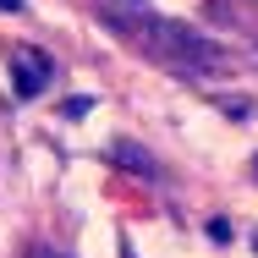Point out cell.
<instances>
[{"instance_id": "obj_1", "label": "cell", "mask_w": 258, "mask_h": 258, "mask_svg": "<svg viewBox=\"0 0 258 258\" xmlns=\"http://www.w3.org/2000/svg\"><path fill=\"white\" fill-rule=\"evenodd\" d=\"M104 28H115L126 44L159 60V66H176V72H220L225 66V50L209 44L204 33H192L187 22H170V17H154L149 6L143 11H104Z\"/></svg>"}, {"instance_id": "obj_2", "label": "cell", "mask_w": 258, "mask_h": 258, "mask_svg": "<svg viewBox=\"0 0 258 258\" xmlns=\"http://www.w3.org/2000/svg\"><path fill=\"white\" fill-rule=\"evenodd\" d=\"M50 77H55V60L44 50H33V44L11 50V88H17V99H39L50 88Z\"/></svg>"}, {"instance_id": "obj_3", "label": "cell", "mask_w": 258, "mask_h": 258, "mask_svg": "<svg viewBox=\"0 0 258 258\" xmlns=\"http://www.w3.org/2000/svg\"><path fill=\"white\" fill-rule=\"evenodd\" d=\"M110 159L126 165V170H138V176H159V159L149 149H138V143H110Z\"/></svg>"}, {"instance_id": "obj_4", "label": "cell", "mask_w": 258, "mask_h": 258, "mask_svg": "<svg viewBox=\"0 0 258 258\" xmlns=\"http://www.w3.org/2000/svg\"><path fill=\"white\" fill-rule=\"evenodd\" d=\"M60 110H66V115L77 121V115H88V110H94V99H88V94H77V99H66V104H60Z\"/></svg>"}, {"instance_id": "obj_5", "label": "cell", "mask_w": 258, "mask_h": 258, "mask_svg": "<svg viewBox=\"0 0 258 258\" xmlns=\"http://www.w3.org/2000/svg\"><path fill=\"white\" fill-rule=\"evenodd\" d=\"M28 258H60L55 247H28Z\"/></svg>"}, {"instance_id": "obj_6", "label": "cell", "mask_w": 258, "mask_h": 258, "mask_svg": "<svg viewBox=\"0 0 258 258\" xmlns=\"http://www.w3.org/2000/svg\"><path fill=\"white\" fill-rule=\"evenodd\" d=\"M0 6H6V11H17V6H22V0H0Z\"/></svg>"}, {"instance_id": "obj_7", "label": "cell", "mask_w": 258, "mask_h": 258, "mask_svg": "<svg viewBox=\"0 0 258 258\" xmlns=\"http://www.w3.org/2000/svg\"><path fill=\"white\" fill-rule=\"evenodd\" d=\"M132 11H143V0H132Z\"/></svg>"}]
</instances>
